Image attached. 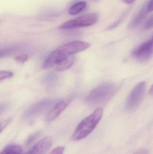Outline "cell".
<instances>
[{
    "label": "cell",
    "instance_id": "obj_20",
    "mask_svg": "<svg viewBox=\"0 0 153 154\" xmlns=\"http://www.w3.org/2000/svg\"><path fill=\"white\" fill-rule=\"evenodd\" d=\"M147 6V10L149 12L152 11L153 9V0H148Z\"/></svg>",
    "mask_w": 153,
    "mask_h": 154
},
{
    "label": "cell",
    "instance_id": "obj_4",
    "mask_svg": "<svg viewBox=\"0 0 153 154\" xmlns=\"http://www.w3.org/2000/svg\"><path fill=\"white\" fill-rule=\"evenodd\" d=\"M97 14L90 13L68 21L59 26L60 29H69L89 27L95 24L99 20Z\"/></svg>",
    "mask_w": 153,
    "mask_h": 154
},
{
    "label": "cell",
    "instance_id": "obj_6",
    "mask_svg": "<svg viewBox=\"0 0 153 154\" xmlns=\"http://www.w3.org/2000/svg\"><path fill=\"white\" fill-rule=\"evenodd\" d=\"M153 38L138 46L132 51L133 57L140 62L149 60L153 55Z\"/></svg>",
    "mask_w": 153,
    "mask_h": 154
},
{
    "label": "cell",
    "instance_id": "obj_16",
    "mask_svg": "<svg viewBox=\"0 0 153 154\" xmlns=\"http://www.w3.org/2000/svg\"><path fill=\"white\" fill-rule=\"evenodd\" d=\"M28 59V55L27 54H22V55H18L15 57V60L18 63L20 64H23L25 63Z\"/></svg>",
    "mask_w": 153,
    "mask_h": 154
},
{
    "label": "cell",
    "instance_id": "obj_14",
    "mask_svg": "<svg viewBox=\"0 0 153 154\" xmlns=\"http://www.w3.org/2000/svg\"><path fill=\"white\" fill-rule=\"evenodd\" d=\"M15 49L16 48H10L0 50V58L5 57L13 52Z\"/></svg>",
    "mask_w": 153,
    "mask_h": 154
},
{
    "label": "cell",
    "instance_id": "obj_17",
    "mask_svg": "<svg viewBox=\"0 0 153 154\" xmlns=\"http://www.w3.org/2000/svg\"><path fill=\"white\" fill-rule=\"evenodd\" d=\"M11 121V118H8L0 122V134L9 125Z\"/></svg>",
    "mask_w": 153,
    "mask_h": 154
},
{
    "label": "cell",
    "instance_id": "obj_2",
    "mask_svg": "<svg viewBox=\"0 0 153 154\" xmlns=\"http://www.w3.org/2000/svg\"><path fill=\"white\" fill-rule=\"evenodd\" d=\"M103 113L102 108H98L89 116L81 121L74 132L73 139L79 141L89 136L97 127L102 118Z\"/></svg>",
    "mask_w": 153,
    "mask_h": 154
},
{
    "label": "cell",
    "instance_id": "obj_18",
    "mask_svg": "<svg viewBox=\"0 0 153 154\" xmlns=\"http://www.w3.org/2000/svg\"><path fill=\"white\" fill-rule=\"evenodd\" d=\"M64 148L63 146H59L54 148L49 154H64Z\"/></svg>",
    "mask_w": 153,
    "mask_h": 154
},
{
    "label": "cell",
    "instance_id": "obj_9",
    "mask_svg": "<svg viewBox=\"0 0 153 154\" xmlns=\"http://www.w3.org/2000/svg\"><path fill=\"white\" fill-rule=\"evenodd\" d=\"M70 102V99L63 100L58 101L48 113L45 118V120L47 122H49L57 118L67 107Z\"/></svg>",
    "mask_w": 153,
    "mask_h": 154
},
{
    "label": "cell",
    "instance_id": "obj_10",
    "mask_svg": "<svg viewBox=\"0 0 153 154\" xmlns=\"http://www.w3.org/2000/svg\"><path fill=\"white\" fill-rule=\"evenodd\" d=\"M148 1L146 2L144 4L143 6H142L141 10L139 11L138 13L137 14L136 17L134 19L131 21L130 24L129 25V28L130 29H134L137 27L138 25L140 24L142 22L143 20H144L145 17H146L148 12L147 10V3Z\"/></svg>",
    "mask_w": 153,
    "mask_h": 154
},
{
    "label": "cell",
    "instance_id": "obj_23",
    "mask_svg": "<svg viewBox=\"0 0 153 154\" xmlns=\"http://www.w3.org/2000/svg\"><path fill=\"white\" fill-rule=\"evenodd\" d=\"M134 154H148V151L146 149H141L136 152Z\"/></svg>",
    "mask_w": 153,
    "mask_h": 154
},
{
    "label": "cell",
    "instance_id": "obj_22",
    "mask_svg": "<svg viewBox=\"0 0 153 154\" xmlns=\"http://www.w3.org/2000/svg\"><path fill=\"white\" fill-rule=\"evenodd\" d=\"M8 106V105L6 103H2L0 104V114L4 112Z\"/></svg>",
    "mask_w": 153,
    "mask_h": 154
},
{
    "label": "cell",
    "instance_id": "obj_24",
    "mask_svg": "<svg viewBox=\"0 0 153 154\" xmlns=\"http://www.w3.org/2000/svg\"><path fill=\"white\" fill-rule=\"evenodd\" d=\"M124 2L126 4H132L134 2L135 0H123Z\"/></svg>",
    "mask_w": 153,
    "mask_h": 154
},
{
    "label": "cell",
    "instance_id": "obj_21",
    "mask_svg": "<svg viewBox=\"0 0 153 154\" xmlns=\"http://www.w3.org/2000/svg\"><path fill=\"white\" fill-rule=\"evenodd\" d=\"M37 136V134H35L32 135L31 136L29 137L28 139L27 140V144H30L31 143L34 141L36 139V137Z\"/></svg>",
    "mask_w": 153,
    "mask_h": 154
},
{
    "label": "cell",
    "instance_id": "obj_3",
    "mask_svg": "<svg viewBox=\"0 0 153 154\" xmlns=\"http://www.w3.org/2000/svg\"><path fill=\"white\" fill-rule=\"evenodd\" d=\"M116 89V86L112 82L102 83L89 93L85 101L89 105L92 106L104 104L113 97Z\"/></svg>",
    "mask_w": 153,
    "mask_h": 154
},
{
    "label": "cell",
    "instance_id": "obj_19",
    "mask_svg": "<svg viewBox=\"0 0 153 154\" xmlns=\"http://www.w3.org/2000/svg\"><path fill=\"white\" fill-rule=\"evenodd\" d=\"M153 16L152 15L150 18H149L147 21L146 22L144 25L145 29H152L153 27Z\"/></svg>",
    "mask_w": 153,
    "mask_h": 154
},
{
    "label": "cell",
    "instance_id": "obj_13",
    "mask_svg": "<svg viewBox=\"0 0 153 154\" xmlns=\"http://www.w3.org/2000/svg\"><path fill=\"white\" fill-rule=\"evenodd\" d=\"M22 147L19 145H11L4 148L0 154H22Z\"/></svg>",
    "mask_w": 153,
    "mask_h": 154
},
{
    "label": "cell",
    "instance_id": "obj_8",
    "mask_svg": "<svg viewBox=\"0 0 153 154\" xmlns=\"http://www.w3.org/2000/svg\"><path fill=\"white\" fill-rule=\"evenodd\" d=\"M52 143L53 140L51 137H46L23 154H46L51 148Z\"/></svg>",
    "mask_w": 153,
    "mask_h": 154
},
{
    "label": "cell",
    "instance_id": "obj_12",
    "mask_svg": "<svg viewBox=\"0 0 153 154\" xmlns=\"http://www.w3.org/2000/svg\"><path fill=\"white\" fill-rule=\"evenodd\" d=\"M87 4L85 2H80L74 4L70 8L69 11V14L71 15H76L81 12L86 8Z\"/></svg>",
    "mask_w": 153,
    "mask_h": 154
},
{
    "label": "cell",
    "instance_id": "obj_25",
    "mask_svg": "<svg viewBox=\"0 0 153 154\" xmlns=\"http://www.w3.org/2000/svg\"><path fill=\"white\" fill-rule=\"evenodd\" d=\"M150 93H151V95H152L153 92V87H152V88H151V89H150Z\"/></svg>",
    "mask_w": 153,
    "mask_h": 154
},
{
    "label": "cell",
    "instance_id": "obj_1",
    "mask_svg": "<svg viewBox=\"0 0 153 154\" xmlns=\"http://www.w3.org/2000/svg\"><path fill=\"white\" fill-rule=\"evenodd\" d=\"M90 44L82 41H74L65 44L54 50L43 65L45 69L51 68L67 58L90 48Z\"/></svg>",
    "mask_w": 153,
    "mask_h": 154
},
{
    "label": "cell",
    "instance_id": "obj_11",
    "mask_svg": "<svg viewBox=\"0 0 153 154\" xmlns=\"http://www.w3.org/2000/svg\"><path fill=\"white\" fill-rule=\"evenodd\" d=\"M75 58L72 56L64 60L57 65L56 69L58 71H63L67 70L70 68L74 63Z\"/></svg>",
    "mask_w": 153,
    "mask_h": 154
},
{
    "label": "cell",
    "instance_id": "obj_7",
    "mask_svg": "<svg viewBox=\"0 0 153 154\" xmlns=\"http://www.w3.org/2000/svg\"><path fill=\"white\" fill-rule=\"evenodd\" d=\"M56 100L52 99H46L38 102L27 110L25 113L26 118L32 117L39 115L46 110L55 103Z\"/></svg>",
    "mask_w": 153,
    "mask_h": 154
},
{
    "label": "cell",
    "instance_id": "obj_5",
    "mask_svg": "<svg viewBox=\"0 0 153 154\" xmlns=\"http://www.w3.org/2000/svg\"><path fill=\"white\" fill-rule=\"evenodd\" d=\"M146 84L144 81L139 82L132 90L125 103V108L128 111L135 109L140 104L145 91Z\"/></svg>",
    "mask_w": 153,
    "mask_h": 154
},
{
    "label": "cell",
    "instance_id": "obj_15",
    "mask_svg": "<svg viewBox=\"0 0 153 154\" xmlns=\"http://www.w3.org/2000/svg\"><path fill=\"white\" fill-rule=\"evenodd\" d=\"M13 75V73L10 71H0V81L10 78Z\"/></svg>",
    "mask_w": 153,
    "mask_h": 154
}]
</instances>
